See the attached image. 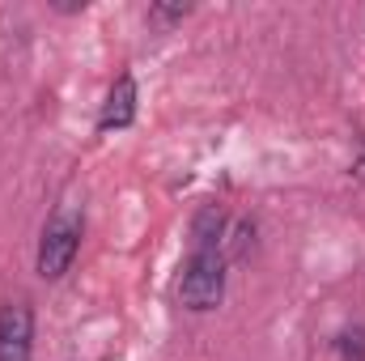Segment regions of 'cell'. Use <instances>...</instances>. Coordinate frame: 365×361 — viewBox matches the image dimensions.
<instances>
[{
	"instance_id": "cell-1",
	"label": "cell",
	"mask_w": 365,
	"mask_h": 361,
	"mask_svg": "<svg viewBox=\"0 0 365 361\" xmlns=\"http://www.w3.org/2000/svg\"><path fill=\"white\" fill-rule=\"evenodd\" d=\"M225 213L221 204H204L191 221V251L179 268V302L204 315L225 298Z\"/></svg>"
},
{
	"instance_id": "cell-2",
	"label": "cell",
	"mask_w": 365,
	"mask_h": 361,
	"mask_svg": "<svg viewBox=\"0 0 365 361\" xmlns=\"http://www.w3.org/2000/svg\"><path fill=\"white\" fill-rule=\"evenodd\" d=\"M81 238H86V213L77 204H60L47 225H43V238H38V255H34V268L43 280H60L64 272L73 268L77 251H81Z\"/></svg>"
},
{
	"instance_id": "cell-3",
	"label": "cell",
	"mask_w": 365,
	"mask_h": 361,
	"mask_svg": "<svg viewBox=\"0 0 365 361\" xmlns=\"http://www.w3.org/2000/svg\"><path fill=\"white\" fill-rule=\"evenodd\" d=\"M34 357V306L26 298L0 306V361Z\"/></svg>"
},
{
	"instance_id": "cell-4",
	"label": "cell",
	"mask_w": 365,
	"mask_h": 361,
	"mask_svg": "<svg viewBox=\"0 0 365 361\" xmlns=\"http://www.w3.org/2000/svg\"><path fill=\"white\" fill-rule=\"evenodd\" d=\"M136 77L132 73H123V77H115V86L106 93V102H102V115H98V132H123L132 119H136Z\"/></svg>"
},
{
	"instance_id": "cell-5",
	"label": "cell",
	"mask_w": 365,
	"mask_h": 361,
	"mask_svg": "<svg viewBox=\"0 0 365 361\" xmlns=\"http://www.w3.org/2000/svg\"><path fill=\"white\" fill-rule=\"evenodd\" d=\"M336 353L340 361H365V327H344L340 336H336Z\"/></svg>"
},
{
	"instance_id": "cell-6",
	"label": "cell",
	"mask_w": 365,
	"mask_h": 361,
	"mask_svg": "<svg viewBox=\"0 0 365 361\" xmlns=\"http://www.w3.org/2000/svg\"><path fill=\"white\" fill-rule=\"evenodd\" d=\"M191 13V4H149V21H162V26H175Z\"/></svg>"
}]
</instances>
